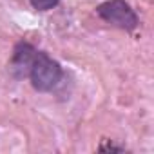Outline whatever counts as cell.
<instances>
[{"mask_svg": "<svg viewBox=\"0 0 154 154\" xmlns=\"http://www.w3.org/2000/svg\"><path fill=\"white\" fill-rule=\"evenodd\" d=\"M38 51L40 49L36 45H33L31 42H27V40H18L15 44L9 63H8V71L15 80H27L29 69H31Z\"/></svg>", "mask_w": 154, "mask_h": 154, "instance_id": "obj_3", "label": "cell"}, {"mask_svg": "<svg viewBox=\"0 0 154 154\" xmlns=\"http://www.w3.org/2000/svg\"><path fill=\"white\" fill-rule=\"evenodd\" d=\"M63 67L58 60L51 58L45 51H38L29 74H27V80L31 82L33 89L38 93H53L63 80Z\"/></svg>", "mask_w": 154, "mask_h": 154, "instance_id": "obj_1", "label": "cell"}, {"mask_svg": "<svg viewBox=\"0 0 154 154\" xmlns=\"http://www.w3.org/2000/svg\"><path fill=\"white\" fill-rule=\"evenodd\" d=\"M98 150H100V152H125L127 149H125L123 145H116V143H112V141L105 140V141L98 147Z\"/></svg>", "mask_w": 154, "mask_h": 154, "instance_id": "obj_5", "label": "cell"}, {"mask_svg": "<svg viewBox=\"0 0 154 154\" xmlns=\"http://www.w3.org/2000/svg\"><path fill=\"white\" fill-rule=\"evenodd\" d=\"M62 0H29V4L35 11H40V13H45V11H51L54 9Z\"/></svg>", "mask_w": 154, "mask_h": 154, "instance_id": "obj_4", "label": "cell"}, {"mask_svg": "<svg viewBox=\"0 0 154 154\" xmlns=\"http://www.w3.org/2000/svg\"><path fill=\"white\" fill-rule=\"evenodd\" d=\"M100 20L125 33H134L140 26V17L127 0H103L96 6Z\"/></svg>", "mask_w": 154, "mask_h": 154, "instance_id": "obj_2", "label": "cell"}]
</instances>
